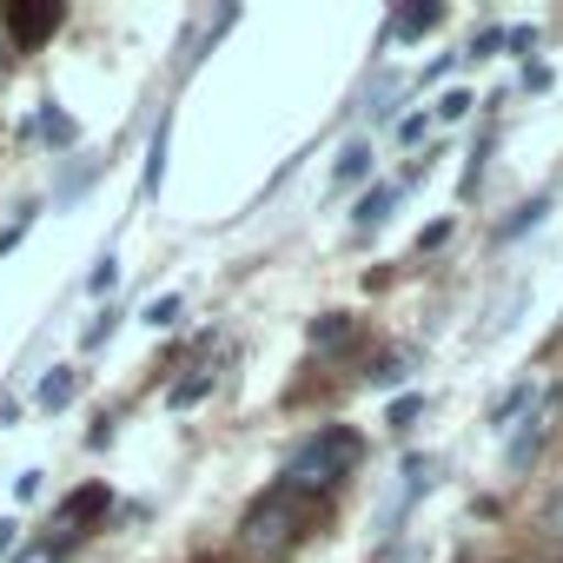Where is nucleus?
<instances>
[{"mask_svg": "<svg viewBox=\"0 0 563 563\" xmlns=\"http://www.w3.org/2000/svg\"><path fill=\"white\" fill-rule=\"evenodd\" d=\"M537 530H543V537H556V543H563V484H556V490H550V497H543V504H537Z\"/></svg>", "mask_w": 563, "mask_h": 563, "instance_id": "nucleus-15", "label": "nucleus"}, {"mask_svg": "<svg viewBox=\"0 0 563 563\" xmlns=\"http://www.w3.org/2000/svg\"><path fill=\"white\" fill-rule=\"evenodd\" d=\"M0 67H8V41H0Z\"/></svg>", "mask_w": 563, "mask_h": 563, "instance_id": "nucleus-27", "label": "nucleus"}, {"mask_svg": "<svg viewBox=\"0 0 563 563\" xmlns=\"http://www.w3.org/2000/svg\"><path fill=\"white\" fill-rule=\"evenodd\" d=\"M0 21H8V34H14L21 47H34L41 34H54V27H60V8H54V0H47V8H8Z\"/></svg>", "mask_w": 563, "mask_h": 563, "instance_id": "nucleus-3", "label": "nucleus"}, {"mask_svg": "<svg viewBox=\"0 0 563 563\" xmlns=\"http://www.w3.org/2000/svg\"><path fill=\"white\" fill-rule=\"evenodd\" d=\"M543 212H550V199H530V206H517V219L504 225V239H517V232H523V225H537Z\"/></svg>", "mask_w": 563, "mask_h": 563, "instance_id": "nucleus-19", "label": "nucleus"}, {"mask_svg": "<svg viewBox=\"0 0 563 563\" xmlns=\"http://www.w3.org/2000/svg\"><path fill=\"white\" fill-rule=\"evenodd\" d=\"M179 312H186V299H179V292H159V299H153L140 319H146L153 332H166V325H179Z\"/></svg>", "mask_w": 563, "mask_h": 563, "instance_id": "nucleus-11", "label": "nucleus"}, {"mask_svg": "<svg viewBox=\"0 0 563 563\" xmlns=\"http://www.w3.org/2000/svg\"><path fill=\"white\" fill-rule=\"evenodd\" d=\"M424 133H431V113H405V120H398V140H405V146H418Z\"/></svg>", "mask_w": 563, "mask_h": 563, "instance_id": "nucleus-21", "label": "nucleus"}, {"mask_svg": "<svg viewBox=\"0 0 563 563\" xmlns=\"http://www.w3.org/2000/svg\"><path fill=\"white\" fill-rule=\"evenodd\" d=\"M352 464H358V438H352L345 424H325L319 438H306V444L292 451L286 484H292V490H332L339 477H352Z\"/></svg>", "mask_w": 563, "mask_h": 563, "instance_id": "nucleus-1", "label": "nucleus"}, {"mask_svg": "<svg viewBox=\"0 0 563 563\" xmlns=\"http://www.w3.org/2000/svg\"><path fill=\"white\" fill-rule=\"evenodd\" d=\"M14 563H60V550H54V543H34V550H27V556H14Z\"/></svg>", "mask_w": 563, "mask_h": 563, "instance_id": "nucleus-26", "label": "nucleus"}, {"mask_svg": "<svg viewBox=\"0 0 563 563\" xmlns=\"http://www.w3.org/2000/svg\"><path fill=\"white\" fill-rule=\"evenodd\" d=\"M74 398H80V372H74V365H54V372L41 378V391H34L41 411H67Z\"/></svg>", "mask_w": 563, "mask_h": 563, "instance_id": "nucleus-5", "label": "nucleus"}, {"mask_svg": "<svg viewBox=\"0 0 563 563\" xmlns=\"http://www.w3.org/2000/svg\"><path fill=\"white\" fill-rule=\"evenodd\" d=\"M41 133H47L54 146H74V140H80V126H74V113H54V107L41 113Z\"/></svg>", "mask_w": 563, "mask_h": 563, "instance_id": "nucleus-16", "label": "nucleus"}, {"mask_svg": "<svg viewBox=\"0 0 563 563\" xmlns=\"http://www.w3.org/2000/svg\"><path fill=\"white\" fill-rule=\"evenodd\" d=\"M166 140H173V113H159V126H153V146H146V179H140L146 192L166 179Z\"/></svg>", "mask_w": 563, "mask_h": 563, "instance_id": "nucleus-8", "label": "nucleus"}, {"mask_svg": "<svg viewBox=\"0 0 563 563\" xmlns=\"http://www.w3.org/2000/svg\"><path fill=\"white\" fill-rule=\"evenodd\" d=\"M14 543H21V523H14V517H0V556H8Z\"/></svg>", "mask_w": 563, "mask_h": 563, "instance_id": "nucleus-25", "label": "nucleus"}, {"mask_svg": "<svg viewBox=\"0 0 563 563\" xmlns=\"http://www.w3.org/2000/svg\"><path fill=\"white\" fill-rule=\"evenodd\" d=\"M345 339H352V319H345V312H325V319L312 325V345H325V352L345 345Z\"/></svg>", "mask_w": 563, "mask_h": 563, "instance_id": "nucleus-13", "label": "nucleus"}, {"mask_svg": "<svg viewBox=\"0 0 563 563\" xmlns=\"http://www.w3.org/2000/svg\"><path fill=\"white\" fill-rule=\"evenodd\" d=\"M418 411H424V398H398V405L385 411V424H391V431H405V424H411Z\"/></svg>", "mask_w": 563, "mask_h": 563, "instance_id": "nucleus-22", "label": "nucleus"}, {"mask_svg": "<svg viewBox=\"0 0 563 563\" xmlns=\"http://www.w3.org/2000/svg\"><path fill=\"white\" fill-rule=\"evenodd\" d=\"M431 27H444V8H438V0H424V8H405V14L391 21V34H431Z\"/></svg>", "mask_w": 563, "mask_h": 563, "instance_id": "nucleus-10", "label": "nucleus"}, {"mask_svg": "<svg viewBox=\"0 0 563 563\" xmlns=\"http://www.w3.org/2000/svg\"><path fill=\"white\" fill-rule=\"evenodd\" d=\"M113 325H120V312H113V306H107V312H100V319H93V325H87V339H80V345H87V352H100V345H107V339H113Z\"/></svg>", "mask_w": 563, "mask_h": 563, "instance_id": "nucleus-18", "label": "nucleus"}, {"mask_svg": "<svg viewBox=\"0 0 563 563\" xmlns=\"http://www.w3.org/2000/svg\"><path fill=\"white\" fill-rule=\"evenodd\" d=\"M398 192H405V186H372V192L358 199V212H352V225H358V232H372V225H385V212L398 206Z\"/></svg>", "mask_w": 563, "mask_h": 563, "instance_id": "nucleus-6", "label": "nucleus"}, {"mask_svg": "<svg viewBox=\"0 0 563 563\" xmlns=\"http://www.w3.org/2000/svg\"><path fill=\"white\" fill-rule=\"evenodd\" d=\"M206 391H212V372H192V378H179V385H173V398H166V405H173V411H192Z\"/></svg>", "mask_w": 563, "mask_h": 563, "instance_id": "nucleus-12", "label": "nucleus"}, {"mask_svg": "<svg viewBox=\"0 0 563 563\" xmlns=\"http://www.w3.org/2000/svg\"><path fill=\"white\" fill-rule=\"evenodd\" d=\"M405 378H411V358H391L385 372H372V385H385V391H391V385H405Z\"/></svg>", "mask_w": 563, "mask_h": 563, "instance_id": "nucleus-24", "label": "nucleus"}, {"mask_svg": "<svg viewBox=\"0 0 563 563\" xmlns=\"http://www.w3.org/2000/svg\"><path fill=\"white\" fill-rule=\"evenodd\" d=\"M537 451H543V418H530V424H523V431L510 438L504 464H510V471H530V464H537Z\"/></svg>", "mask_w": 563, "mask_h": 563, "instance_id": "nucleus-7", "label": "nucleus"}, {"mask_svg": "<svg viewBox=\"0 0 563 563\" xmlns=\"http://www.w3.org/2000/svg\"><path fill=\"white\" fill-rule=\"evenodd\" d=\"M530 398H537V391H530V385H510V391H504V398H497V405H490V424H497V431H504V424H510V418H517V411H523V405H530Z\"/></svg>", "mask_w": 563, "mask_h": 563, "instance_id": "nucleus-14", "label": "nucleus"}, {"mask_svg": "<svg viewBox=\"0 0 563 563\" xmlns=\"http://www.w3.org/2000/svg\"><path fill=\"white\" fill-rule=\"evenodd\" d=\"M93 510H107V490H100V484H87V490H74V497L60 504V523H67V530H80V523H87Z\"/></svg>", "mask_w": 563, "mask_h": 563, "instance_id": "nucleus-9", "label": "nucleus"}, {"mask_svg": "<svg viewBox=\"0 0 563 563\" xmlns=\"http://www.w3.org/2000/svg\"><path fill=\"white\" fill-rule=\"evenodd\" d=\"M41 490H47V471H21V477H14V497H21V504H34Z\"/></svg>", "mask_w": 563, "mask_h": 563, "instance_id": "nucleus-23", "label": "nucleus"}, {"mask_svg": "<svg viewBox=\"0 0 563 563\" xmlns=\"http://www.w3.org/2000/svg\"><path fill=\"white\" fill-rule=\"evenodd\" d=\"M87 286H93V292H100V299H107V292H113V286H120V265H113V252H107V258H100V265H93V278H87Z\"/></svg>", "mask_w": 563, "mask_h": 563, "instance_id": "nucleus-20", "label": "nucleus"}, {"mask_svg": "<svg viewBox=\"0 0 563 563\" xmlns=\"http://www.w3.org/2000/svg\"><path fill=\"white\" fill-rule=\"evenodd\" d=\"M292 530H299V504H292L286 490H272V497H258V504L245 510L239 543H245L252 556H272V550H286V543H292Z\"/></svg>", "mask_w": 563, "mask_h": 563, "instance_id": "nucleus-2", "label": "nucleus"}, {"mask_svg": "<svg viewBox=\"0 0 563 563\" xmlns=\"http://www.w3.org/2000/svg\"><path fill=\"white\" fill-rule=\"evenodd\" d=\"M358 179H372V140H365V133L345 140L339 159H332V186H358Z\"/></svg>", "mask_w": 563, "mask_h": 563, "instance_id": "nucleus-4", "label": "nucleus"}, {"mask_svg": "<svg viewBox=\"0 0 563 563\" xmlns=\"http://www.w3.org/2000/svg\"><path fill=\"white\" fill-rule=\"evenodd\" d=\"M471 107H477V100H471V93H464V87H451V93H444V100H438V107H431V120H464V113H471Z\"/></svg>", "mask_w": 563, "mask_h": 563, "instance_id": "nucleus-17", "label": "nucleus"}]
</instances>
